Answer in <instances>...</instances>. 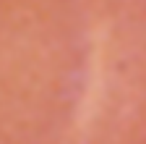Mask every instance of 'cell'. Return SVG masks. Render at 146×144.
<instances>
[{
  "label": "cell",
  "mask_w": 146,
  "mask_h": 144,
  "mask_svg": "<svg viewBox=\"0 0 146 144\" xmlns=\"http://www.w3.org/2000/svg\"><path fill=\"white\" fill-rule=\"evenodd\" d=\"M0 144H146V0H0Z\"/></svg>",
  "instance_id": "1"
}]
</instances>
